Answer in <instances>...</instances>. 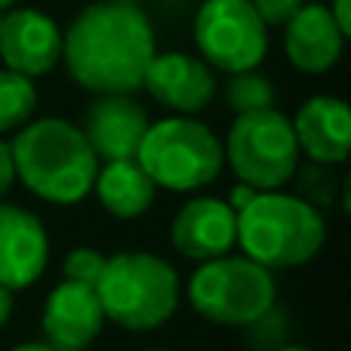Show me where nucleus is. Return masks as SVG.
Segmentation results:
<instances>
[{"label": "nucleus", "instance_id": "obj_1", "mask_svg": "<svg viewBox=\"0 0 351 351\" xmlns=\"http://www.w3.org/2000/svg\"><path fill=\"white\" fill-rule=\"evenodd\" d=\"M158 56V34L142 6H84L62 31V65L77 86L96 96H133Z\"/></svg>", "mask_w": 351, "mask_h": 351}, {"label": "nucleus", "instance_id": "obj_2", "mask_svg": "<svg viewBox=\"0 0 351 351\" xmlns=\"http://www.w3.org/2000/svg\"><path fill=\"white\" fill-rule=\"evenodd\" d=\"M10 148L16 182H22L34 197L56 206H74L90 197L99 158L74 121L37 117L19 130Z\"/></svg>", "mask_w": 351, "mask_h": 351}, {"label": "nucleus", "instance_id": "obj_3", "mask_svg": "<svg viewBox=\"0 0 351 351\" xmlns=\"http://www.w3.org/2000/svg\"><path fill=\"white\" fill-rule=\"evenodd\" d=\"M327 243V222L311 200L287 191H259L237 213V247L268 271L311 262Z\"/></svg>", "mask_w": 351, "mask_h": 351}, {"label": "nucleus", "instance_id": "obj_4", "mask_svg": "<svg viewBox=\"0 0 351 351\" xmlns=\"http://www.w3.org/2000/svg\"><path fill=\"white\" fill-rule=\"evenodd\" d=\"M105 321L130 333L164 327L179 308V274L167 259L145 250H127L105 259L93 287Z\"/></svg>", "mask_w": 351, "mask_h": 351}, {"label": "nucleus", "instance_id": "obj_5", "mask_svg": "<svg viewBox=\"0 0 351 351\" xmlns=\"http://www.w3.org/2000/svg\"><path fill=\"white\" fill-rule=\"evenodd\" d=\"M136 164L148 173L154 188L167 191H200L213 185L225 170L222 139L197 117H160L152 121Z\"/></svg>", "mask_w": 351, "mask_h": 351}, {"label": "nucleus", "instance_id": "obj_6", "mask_svg": "<svg viewBox=\"0 0 351 351\" xmlns=\"http://www.w3.org/2000/svg\"><path fill=\"white\" fill-rule=\"evenodd\" d=\"M188 302L200 317L222 327H253L271 315L278 284L271 271L247 256H219L200 262L188 278Z\"/></svg>", "mask_w": 351, "mask_h": 351}, {"label": "nucleus", "instance_id": "obj_7", "mask_svg": "<svg viewBox=\"0 0 351 351\" xmlns=\"http://www.w3.org/2000/svg\"><path fill=\"white\" fill-rule=\"evenodd\" d=\"M222 152L237 182L256 191H280L299 173L302 158L290 117L278 108L237 114Z\"/></svg>", "mask_w": 351, "mask_h": 351}, {"label": "nucleus", "instance_id": "obj_8", "mask_svg": "<svg viewBox=\"0 0 351 351\" xmlns=\"http://www.w3.org/2000/svg\"><path fill=\"white\" fill-rule=\"evenodd\" d=\"M191 31L197 56L213 71H253L265 62L268 28L250 0H204Z\"/></svg>", "mask_w": 351, "mask_h": 351}, {"label": "nucleus", "instance_id": "obj_9", "mask_svg": "<svg viewBox=\"0 0 351 351\" xmlns=\"http://www.w3.org/2000/svg\"><path fill=\"white\" fill-rule=\"evenodd\" d=\"M0 59L6 71L43 77L62 62V28L40 10H10L0 16Z\"/></svg>", "mask_w": 351, "mask_h": 351}, {"label": "nucleus", "instance_id": "obj_10", "mask_svg": "<svg viewBox=\"0 0 351 351\" xmlns=\"http://www.w3.org/2000/svg\"><path fill=\"white\" fill-rule=\"evenodd\" d=\"M49 265V234L40 216L0 200V287L28 290Z\"/></svg>", "mask_w": 351, "mask_h": 351}, {"label": "nucleus", "instance_id": "obj_11", "mask_svg": "<svg viewBox=\"0 0 351 351\" xmlns=\"http://www.w3.org/2000/svg\"><path fill=\"white\" fill-rule=\"evenodd\" d=\"M142 90L158 105L179 117H194L216 99V71L200 56L191 53H158L148 65Z\"/></svg>", "mask_w": 351, "mask_h": 351}, {"label": "nucleus", "instance_id": "obj_12", "mask_svg": "<svg viewBox=\"0 0 351 351\" xmlns=\"http://www.w3.org/2000/svg\"><path fill=\"white\" fill-rule=\"evenodd\" d=\"M170 243L191 262H210L237 247V213L222 197H191L170 225Z\"/></svg>", "mask_w": 351, "mask_h": 351}, {"label": "nucleus", "instance_id": "obj_13", "mask_svg": "<svg viewBox=\"0 0 351 351\" xmlns=\"http://www.w3.org/2000/svg\"><path fill=\"white\" fill-rule=\"evenodd\" d=\"M84 130L99 164L108 160H133L145 139L152 117L133 96H96L84 114Z\"/></svg>", "mask_w": 351, "mask_h": 351}, {"label": "nucleus", "instance_id": "obj_14", "mask_svg": "<svg viewBox=\"0 0 351 351\" xmlns=\"http://www.w3.org/2000/svg\"><path fill=\"white\" fill-rule=\"evenodd\" d=\"M40 327L47 336V346L56 351H86L99 339L105 327V315L93 287L62 280L53 287L43 302Z\"/></svg>", "mask_w": 351, "mask_h": 351}, {"label": "nucleus", "instance_id": "obj_15", "mask_svg": "<svg viewBox=\"0 0 351 351\" xmlns=\"http://www.w3.org/2000/svg\"><path fill=\"white\" fill-rule=\"evenodd\" d=\"M299 154H308L311 164L342 167L351 154V108L346 99L317 93L299 105L290 117Z\"/></svg>", "mask_w": 351, "mask_h": 351}, {"label": "nucleus", "instance_id": "obj_16", "mask_svg": "<svg viewBox=\"0 0 351 351\" xmlns=\"http://www.w3.org/2000/svg\"><path fill=\"white\" fill-rule=\"evenodd\" d=\"M346 40L348 37L330 16V6L315 3V0H305L302 10L284 25L287 59L296 71L311 74V77H321L339 65Z\"/></svg>", "mask_w": 351, "mask_h": 351}, {"label": "nucleus", "instance_id": "obj_17", "mask_svg": "<svg viewBox=\"0 0 351 351\" xmlns=\"http://www.w3.org/2000/svg\"><path fill=\"white\" fill-rule=\"evenodd\" d=\"M108 216L114 219H139L152 210L154 197H158V188L148 179V173L142 170L133 160H108V164H99L96 182H93V191Z\"/></svg>", "mask_w": 351, "mask_h": 351}, {"label": "nucleus", "instance_id": "obj_18", "mask_svg": "<svg viewBox=\"0 0 351 351\" xmlns=\"http://www.w3.org/2000/svg\"><path fill=\"white\" fill-rule=\"evenodd\" d=\"M37 86L31 77L16 71H0V133H19L25 123L34 121Z\"/></svg>", "mask_w": 351, "mask_h": 351}, {"label": "nucleus", "instance_id": "obj_19", "mask_svg": "<svg viewBox=\"0 0 351 351\" xmlns=\"http://www.w3.org/2000/svg\"><path fill=\"white\" fill-rule=\"evenodd\" d=\"M222 102L234 114H253V111L274 108V84L259 68L228 74V80L222 86Z\"/></svg>", "mask_w": 351, "mask_h": 351}, {"label": "nucleus", "instance_id": "obj_20", "mask_svg": "<svg viewBox=\"0 0 351 351\" xmlns=\"http://www.w3.org/2000/svg\"><path fill=\"white\" fill-rule=\"evenodd\" d=\"M108 256L99 253L96 247H74L71 253L62 262V274L71 284H84V287H96L99 278H102V268Z\"/></svg>", "mask_w": 351, "mask_h": 351}, {"label": "nucleus", "instance_id": "obj_21", "mask_svg": "<svg viewBox=\"0 0 351 351\" xmlns=\"http://www.w3.org/2000/svg\"><path fill=\"white\" fill-rule=\"evenodd\" d=\"M250 3H253L256 16L262 19V25L271 31V28H284V25L302 10L305 0H250Z\"/></svg>", "mask_w": 351, "mask_h": 351}, {"label": "nucleus", "instance_id": "obj_22", "mask_svg": "<svg viewBox=\"0 0 351 351\" xmlns=\"http://www.w3.org/2000/svg\"><path fill=\"white\" fill-rule=\"evenodd\" d=\"M16 185V164H12V148L6 139H0V200H6V194Z\"/></svg>", "mask_w": 351, "mask_h": 351}, {"label": "nucleus", "instance_id": "obj_23", "mask_svg": "<svg viewBox=\"0 0 351 351\" xmlns=\"http://www.w3.org/2000/svg\"><path fill=\"white\" fill-rule=\"evenodd\" d=\"M351 0H327L330 6V16H333V22L342 28V34L351 37Z\"/></svg>", "mask_w": 351, "mask_h": 351}, {"label": "nucleus", "instance_id": "obj_24", "mask_svg": "<svg viewBox=\"0 0 351 351\" xmlns=\"http://www.w3.org/2000/svg\"><path fill=\"white\" fill-rule=\"evenodd\" d=\"M256 194H259V191H256V188H250V185H243V182H237V185L231 188V194H228V200H225V204H228L234 213H241L243 206H247L250 200L256 197Z\"/></svg>", "mask_w": 351, "mask_h": 351}, {"label": "nucleus", "instance_id": "obj_25", "mask_svg": "<svg viewBox=\"0 0 351 351\" xmlns=\"http://www.w3.org/2000/svg\"><path fill=\"white\" fill-rule=\"evenodd\" d=\"M12 317V293L6 287H0V327Z\"/></svg>", "mask_w": 351, "mask_h": 351}, {"label": "nucleus", "instance_id": "obj_26", "mask_svg": "<svg viewBox=\"0 0 351 351\" xmlns=\"http://www.w3.org/2000/svg\"><path fill=\"white\" fill-rule=\"evenodd\" d=\"M10 351H56V348L47 346V342H22V346H12Z\"/></svg>", "mask_w": 351, "mask_h": 351}, {"label": "nucleus", "instance_id": "obj_27", "mask_svg": "<svg viewBox=\"0 0 351 351\" xmlns=\"http://www.w3.org/2000/svg\"><path fill=\"white\" fill-rule=\"evenodd\" d=\"M16 3H19V0H0V16H3V12H10V10H16Z\"/></svg>", "mask_w": 351, "mask_h": 351}, {"label": "nucleus", "instance_id": "obj_28", "mask_svg": "<svg viewBox=\"0 0 351 351\" xmlns=\"http://www.w3.org/2000/svg\"><path fill=\"white\" fill-rule=\"evenodd\" d=\"M105 3H133V6H142L145 0H105Z\"/></svg>", "mask_w": 351, "mask_h": 351}, {"label": "nucleus", "instance_id": "obj_29", "mask_svg": "<svg viewBox=\"0 0 351 351\" xmlns=\"http://www.w3.org/2000/svg\"><path fill=\"white\" fill-rule=\"evenodd\" d=\"M278 351H311V348H302V346H287V348H278Z\"/></svg>", "mask_w": 351, "mask_h": 351}, {"label": "nucleus", "instance_id": "obj_30", "mask_svg": "<svg viewBox=\"0 0 351 351\" xmlns=\"http://www.w3.org/2000/svg\"><path fill=\"white\" fill-rule=\"evenodd\" d=\"M148 351H170V348H148Z\"/></svg>", "mask_w": 351, "mask_h": 351}, {"label": "nucleus", "instance_id": "obj_31", "mask_svg": "<svg viewBox=\"0 0 351 351\" xmlns=\"http://www.w3.org/2000/svg\"><path fill=\"white\" fill-rule=\"evenodd\" d=\"M315 3H327V0H315Z\"/></svg>", "mask_w": 351, "mask_h": 351}]
</instances>
